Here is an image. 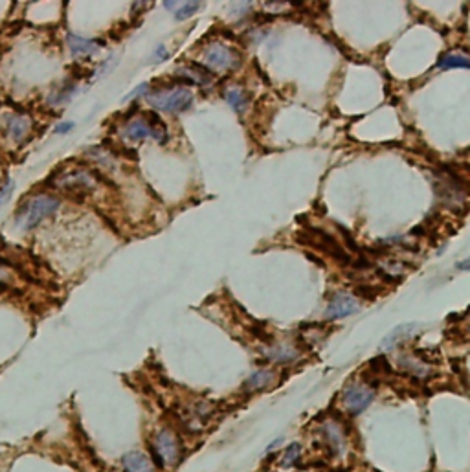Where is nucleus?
Wrapping results in <instances>:
<instances>
[{
	"label": "nucleus",
	"mask_w": 470,
	"mask_h": 472,
	"mask_svg": "<svg viewBox=\"0 0 470 472\" xmlns=\"http://www.w3.org/2000/svg\"><path fill=\"white\" fill-rule=\"evenodd\" d=\"M300 458V445L292 443L289 445V448L285 450V456H283V465L285 467H292L296 461Z\"/></svg>",
	"instance_id": "20"
},
{
	"label": "nucleus",
	"mask_w": 470,
	"mask_h": 472,
	"mask_svg": "<svg viewBox=\"0 0 470 472\" xmlns=\"http://www.w3.org/2000/svg\"><path fill=\"white\" fill-rule=\"evenodd\" d=\"M59 210V198L52 195H35L28 198L25 204H20L15 213V222L20 230H34L44 219L52 217Z\"/></svg>",
	"instance_id": "1"
},
{
	"label": "nucleus",
	"mask_w": 470,
	"mask_h": 472,
	"mask_svg": "<svg viewBox=\"0 0 470 472\" xmlns=\"http://www.w3.org/2000/svg\"><path fill=\"white\" fill-rule=\"evenodd\" d=\"M199 8H200V2H182V4L177 8L175 17L179 20H184V19H188V17H191V15L199 10Z\"/></svg>",
	"instance_id": "19"
},
{
	"label": "nucleus",
	"mask_w": 470,
	"mask_h": 472,
	"mask_svg": "<svg viewBox=\"0 0 470 472\" xmlns=\"http://www.w3.org/2000/svg\"><path fill=\"white\" fill-rule=\"evenodd\" d=\"M439 68H469V59L465 55H443L439 58V63H437Z\"/></svg>",
	"instance_id": "18"
},
{
	"label": "nucleus",
	"mask_w": 470,
	"mask_h": 472,
	"mask_svg": "<svg viewBox=\"0 0 470 472\" xmlns=\"http://www.w3.org/2000/svg\"><path fill=\"white\" fill-rule=\"evenodd\" d=\"M55 186L67 193H87L94 189L96 180H94L92 173L83 171V169H76V171H67V173L61 175L55 180Z\"/></svg>",
	"instance_id": "6"
},
{
	"label": "nucleus",
	"mask_w": 470,
	"mask_h": 472,
	"mask_svg": "<svg viewBox=\"0 0 470 472\" xmlns=\"http://www.w3.org/2000/svg\"><path fill=\"white\" fill-rule=\"evenodd\" d=\"M359 302H357V296L347 292H338L335 298L331 299L329 307L325 311V318L327 320H342L347 318L351 314H354L359 311Z\"/></svg>",
	"instance_id": "8"
},
{
	"label": "nucleus",
	"mask_w": 470,
	"mask_h": 472,
	"mask_svg": "<svg viewBox=\"0 0 470 472\" xmlns=\"http://www.w3.org/2000/svg\"><path fill=\"white\" fill-rule=\"evenodd\" d=\"M263 355H265L268 360L282 362L283 364V362L294 360V358L298 357V351H296L294 347L282 344V346H274V347H268V349H263Z\"/></svg>",
	"instance_id": "15"
},
{
	"label": "nucleus",
	"mask_w": 470,
	"mask_h": 472,
	"mask_svg": "<svg viewBox=\"0 0 470 472\" xmlns=\"http://www.w3.org/2000/svg\"><path fill=\"white\" fill-rule=\"evenodd\" d=\"M121 465H123L125 472H155V465H153L151 458L141 450L127 452L121 458Z\"/></svg>",
	"instance_id": "9"
},
{
	"label": "nucleus",
	"mask_w": 470,
	"mask_h": 472,
	"mask_svg": "<svg viewBox=\"0 0 470 472\" xmlns=\"http://www.w3.org/2000/svg\"><path fill=\"white\" fill-rule=\"evenodd\" d=\"M8 280H10V276H8V272H6V270L0 269V283H2V281H8Z\"/></svg>",
	"instance_id": "26"
},
{
	"label": "nucleus",
	"mask_w": 470,
	"mask_h": 472,
	"mask_svg": "<svg viewBox=\"0 0 470 472\" xmlns=\"http://www.w3.org/2000/svg\"><path fill=\"white\" fill-rule=\"evenodd\" d=\"M324 436L329 443L331 450L335 454H344L345 452V434L342 426L335 421H327L324 424Z\"/></svg>",
	"instance_id": "10"
},
{
	"label": "nucleus",
	"mask_w": 470,
	"mask_h": 472,
	"mask_svg": "<svg viewBox=\"0 0 470 472\" xmlns=\"http://www.w3.org/2000/svg\"><path fill=\"white\" fill-rule=\"evenodd\" d=\"M417 331H419V325H417V323H404V325H399V328H395L392 332H389L388 337L384 338L382 349H393V347L399 346V344L406 342V340H410Z\"/></svg>",
	"instance_id": "11"
},
{
	"label": "nucleus",
	"mask_w": 470,
	"mask_h": 472,
	"mask_svg": "<svg viewBox=\"0 0 470 472\" xmlns=\"http://www.w3.org/2000/svg\"><path fill=\"white\" fill-rule=\"evenodd\" d=\"M296 239L301 245H310L318 248L322 252H327L329 255H333L335 259H338L342 265H350L351 263V255L338 245L335 237L329 236L327 231L320 230V228L315 227H307L305 231H298L296 234Z\"/></svg>",
	"instance_id": "2"
},
{
	"label": "nucleus",
	"mask_w": 470,
	"mask_h": 472,
	"mask_svg": "<svg viewBox=\"0 0 470 472\" xmlns=\"http://www.w3.org/2000/svg\"><path fill=\"white\" fill-rule=\"evenodd\" d=\"M274 379H276V375H274V371H270V370H257V371H254L252 375L248 377L247 382H244V388H247L248 391L263 390V388H267V386H270L272 382H274Z\"/></svg>",
	"instance_id": "14"
},
{
	"label": "nucleus",
	"mask_w": 470,
	"mask_h": 472,
	"mask_svg": "<svg viewBox=\"0 0 470 472\" xmlns=\"http://www.w3.org/2000/svg\"><path fill=\"white\" fill-rule=\"evenodd\" d=\"M67 41L74 55H92L97 52V46H99V43H96V41H88V39H83L74 34H68Z\"/></svg>",
	"instance_id": "13"
},
{
	"label": "nucleus",
	"mask_w": 470,
	"mask_h": 472,
	"mask_svg": "<svg viewBox=\"0 0 470 472\" xmlns=\"http://www.w3.org/2000/svg\"><path fill=\"white\" fill-rule=\"evenodd\" d=\"M155 452L164 465H175L180 458L179 438L171 430H160L155 436Z\"/></svg>",
	"instance_id": "7"
},
{
	"label": "nucleus",
	"mask_w": 470,
	"mask_h": 472,
	"mask_svg": "<svg viewBox=\"0 0 470 472\" xmlns=\"http://www.w3.org/2000/svg\"><path fill=\"white\" fill-rule=\"evenodd\" d=\"M13 188H15V184L11 182V180H8V182L0 186V206H2V204H4L6 201L11 197V191H13Z\"/></svg>",
	"instance_id": "21"
},
{
	"label": "nucleus",
	"mask_w": 470,
	"mask_h": 472,
	"mask_svg": "<svg viewBox=\"0 0 470 472\" xmlns=\"http://www.w3.org/2000/svg\"><path fill=\"white\" fill-rule=\"evenodd\" d=\"M146 90H149V85H147V83H144V85H140L138 88H134V90H132L129 96H125V102H129V100H132V97L141 96V94H146Z\"/></svg>",
	"instance_id": "23"
},
{
	"label": "nucleus",
	"mask_w": 470,
	"mask_h": 472,
	"mask_svg": "<svg viewBox=\"0 0 470 472\" xmlns=\"http://www.w3.org/2000/svg\"><path fill=\"white\" fill-rule=\"evenodd\" d=\"M156 58L167 59V58H170V53L165 52V48H164V46H160V48H158V52H156Z\"/></svg>",
	"instance_id": "25"
},
{
	"label": "nucleus",
	"mask_w": 470,
	"mask_h": 472,
	"mask_svg": "<svg viewBox=\"0 0 470 472\" xmlns=\"http://www.w3.org/2000/svg\"><path fill=\"white\" fill-rule=\"evenodd\" d=\"M377 294H378V289H373V287H366V285H364V287H359V289L354 290L353 296H366V298H369V299H375L377 298Z\"/></svg>",
	"instance_id": "22"
},
{
	"label": "nucleus",
	"mask_w": 470,
	"mask_h": 472,
	"mask_svg": "<svg viewBox=\"0 0 470 472\" xmlns=\"http://www.w3.org/2000/svg\"><path fill=\"white\" fill-rule=\"evenodd\" d=\"M70 129H74V121H63V123H59V126L55 127V133H57V135H64V133H68Z\"/></svg>",
	"instance_id": "24"
},
{
	"label": "nucleus",
	"mask_w": 470,
	"mask_h": 472,
	"mask_svg": "<svg viewBox=\"0 0 470 472\" xmlns=\"http://www.w3.org/2000/svg\"><path fill=\"white\" fill-rule=\"evenodd\" d=\"M125 136L129 140H144V138H149V136L155 138V133H153L149 123H146L144 120H132L125 127Z\"/></svg>",
	"instance_id": "16"
},
{
	"label": "nucleus",
	"mask_w": 470,
	"mask_h": 472,
	"mask_svg": "<svg viewBox=\"0 0 470 472\" xmlns=\"http://www.w3.org/2000/svg\"><path fill=\"white\" fill-rule=\"evenodd\" d=\"M151 105L165 112H184L193 103V92L189 88L177 87L170 92H160L156 96L149 97Z\"/></svg>",
	"instance_id": "3"
},
{
	"label": "nucleus",
	"mask_w": 470,
	"mask_h": 472,
	"mask_svg": "<svg viewBox=\"0 0 470 472\" xmlns=\"http://www.w3.org/2000/svg\"><path fill=\"white\" fill-rule=\"evenodd\" d=\"M373 399L375 391L371 390V388H368V386L364 384H351L350 388L344 391L342 403H344V408L347 410V414L359 415L373 403Z\"/></svg>",
	"instance_id": "5"
},
{
	"label": "nucleus",
	"mask_w": 470,
	"mask_h": 472,
	"mask_svg": "<svg viewBox=\"0 0 470 472\" xmlns=\"http://www.w3.org/2000/svg\"><path fill=\"white\" fill-rule=\"evenodd\" d=\"M226 102L230 103V107H232L233 111L241 112L244 107H247L248 100L247 96H244V92L241 90V88L233 87L230 88V90H226Z\"/></svg>",
	"instance_id": "17"
},
{
	"label": "nucleus",
	"mask_w": 470,
	"mask_h": 472,
	"mask_svg": "<svg viewBox=\"0 0 470 472\" xmlns=\"http://www.w3.org/2000/svg\"><path fill=\"white\" fill-rule=\"evenodd\" d=\"M239 55L233 52L232 48L224 46L221 43L209 44L206 52H204V65H206V70H215V72H226V70H232V68L239 67Z\"/></svg>",
	"instance_id": "4"
},
{
	"label": "nucleus",
	"mask_w": 470,
	"mask_h": 472,
	"mask_svg": "<svg viewBox=\"0 0 470 472\" xmlns=\"http://www.w3.org/2000/svg\"><path fill=\"white\" fill-rule=\"evenodd\" d=\"M29 127H32V121L25 114H13L6 120V130L15 142L25 140L29 133Z\"/></svg>",
	"instance_id": "12"
}]
</instances>
